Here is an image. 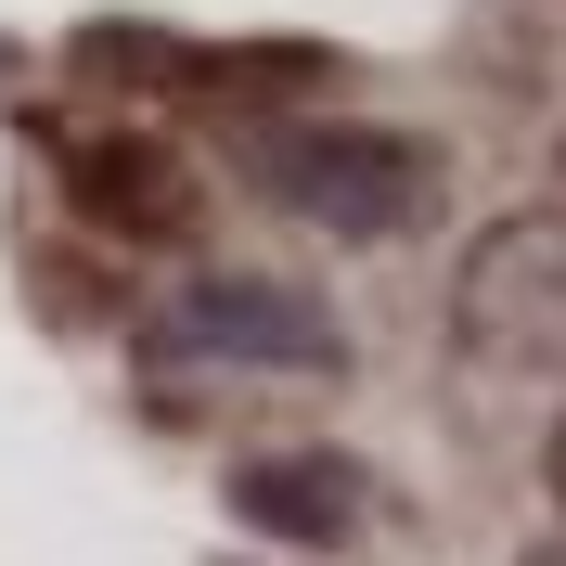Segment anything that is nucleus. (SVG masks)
<instances>
[{"label":"nucleus","instance_id":"nucleus-6","mask_svg":"<svg viewBox=\"0 0 566 566\" xmlns=\"http://www.w3.org/2000/svg\"><path fill=\"white\" fill-rule=\"evenodd\" d=\"M528 566H566V528H554V541H541V554H528Z\"/></svg>","mask_w":566,"mask_h":566},{"label":"nucleus","instance_id":"nucleus-5","mask_svg":"<svg viewBox=\"0 0 566 566\" xmlns=\"http://www.w3.org/2000/svg\"><path fill=\"white\" fill-rule=\"evenodd\" d=\"M232 515L271 528V541H348L360 528V476L322 463V451H283V463H245L232 476Z\"/></svg>","mask_w":566,"mask_h":566},{"label":"nucleus","instance_id":"nucleus-3","mask_svg":"<svg viewBox=\"0 0 566 566\" xmlns=\"http://www.w3.org/2000/svg\"><path fill=\"white\" fill-rule=\"evenodd\" d=\"M451 335L502 374H566V207L476 232V258L451 283Z\"/></svg>","mask_w":566,"mask_h":566},{"label":"nucleus","instance_id":"nucleus-1","mask_svg":"<svg viewBox=\"0 0 566 566\" xmlns=\"http://www.w3.org/2000/svg\"><path fill=\"white\" fill-rule=\"evenodd\" d=\"M232 168L271 193V207L322 219V232H412L438 207V142L412 129H360V116H283V129H232Z\"/></svg>","mask_w":566,"mask_h":566},{"label":"nucleus","instance_id":"nucleus-4","mask_svg":"<svg viewBox=\"0 0 566 566\" xmlns=\"http://www.w3.org/2000/svg\"><path fill=\"white\" fill-rule=\"evenodd\" d=\"M52 168H65V193L104 232H155V245H180L193 219H207V193L180 180L168 142H142V129H52Z\"/></svg>","mask_w":566,"mask_h":566},{"label":"nucleus","instance_id":"nucleus-2","mask_svg":"<svg viewBox=\"0 0 566 566\" xmlns=\"http://www.w3.org/2000/svg\"><path fill=\"white\" fill-rule=\"evenodd\" d=\"M129 348L155 374H348V322L310 283H258V271H207L168 283L129 322Z\"/></svg>","mask_w":566,"mask_h":566},{"label":"nucleus","instance_id":"nucleus-7","mask_svg":"<svg viewBox=\"0 0 566 566\" xmlns=\"http://www.w3.org/2000/svg\"><path fill=\"white\" fill-rule=\"evenodd\" d=\"M554 490H566V424H554Z\"/></svg>","mask_w":566,"mask_h":566},{"label":"nucleus","instance_id":"nucleus-8","mask_svg":"<svg viewBox=\"0 0 566 566\" xmlns=\"http://www.w3.org/2000/svg\"><path fill=\"white\" fill-rule=\"evenodd\" d=\"M554 180H566V168H554Z\"/></svg>","mask_w":566,"mask_h":566}]
</instances>
